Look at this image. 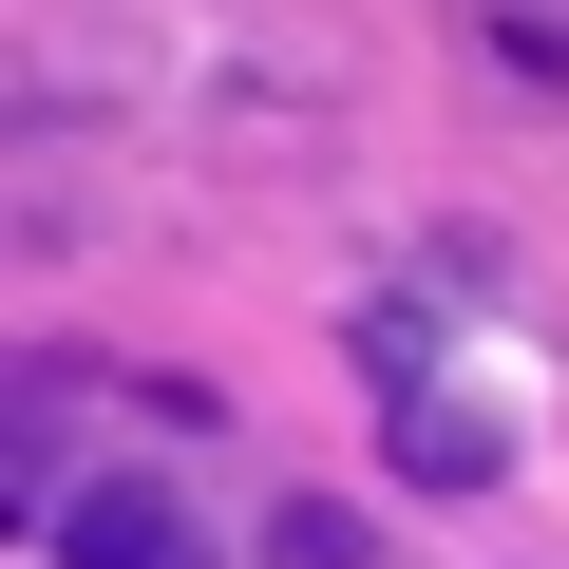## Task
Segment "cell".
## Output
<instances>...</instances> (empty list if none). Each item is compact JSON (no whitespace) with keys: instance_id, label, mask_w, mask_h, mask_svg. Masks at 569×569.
Here are the masks:
<instances>
[{"instance_id":"1","label":"cell","mask_w":569,"mask_h":569,"mask_svg":"<svg viewBox=\"0 0 569 569\" xmlns=\"http://www.w3.org/2000/svg\"><path fill=\"white\" fill-rule=\"evenodd\" d=\"M39 550H58V569H228L171 475H77V493L39 512Z\"/></svg>"},{"instance_id":"2","label":"cell","mask_w":569,"mask_h":569,"mask_svg":"<svg viewBox=\"0 0 569 569\" xmlns=\"http://www.w3.org/2000/svg\"><path fill=\"white\" fill-rule=\"evenodd\" d=\"M266 569H380V531L342 493H266Z\"/></svg>"},{"instance_id":"3","label":"cell","mask_w":569,"mask_h":569,"mask_svg":"<svg viewBox=\"0 0 569 569\" xmlns=\"http://www.w3.org/2000/svg\"><path fill=\"white\" fill-rule=\"evenodd\" d=\"M380 437H399V475H418V493H475V475H493V437H475L456 399H399Z\"/></svg>"},{"instance_id":"4","label":"cell","mask_w":569,"mask_h":569,"mask_svg":"<svg viewBox=\"0 0 569 569\" xmlns=\"http://www.w3.org/2000/svg\"><path fill=\"white\" fill-rule=\"evenodd\" d=\"M493 58H512L531 96H569V39H550V20H493Z\"/></svg>"}]
</instances>
